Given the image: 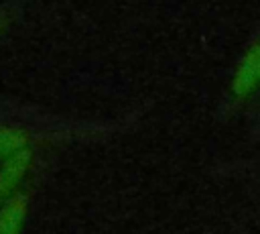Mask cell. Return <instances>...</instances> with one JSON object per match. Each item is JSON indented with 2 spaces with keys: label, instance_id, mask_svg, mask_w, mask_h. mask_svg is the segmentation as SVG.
<instances>
[{
  "label": "cell",
  "instance_id": "5",
  "mask_svg": "<svg viewBox=\"0 0 260 234\" xmlns=\"http://www.w3.org/2000/svg\"><path fill=\"white\" fill-rule=\"evenodd\" d=\"M2 31H4V16L0 14V35H2Z\"/></svg>",
  "mask_w": 260,
  "mask_h": 234
},
{
  "label": "cell",
  "instance_id": "1",
  "mask_svg": "<svg viewBox=\"0 0 260 234\" xmlns=\"http://www.w3.org/2000/svg\"><path fill=\"white\" fill-rule=\"evenodd\" d=\"M32 165V151L20 149L0 161V199L16 193Z\"/></svg>",
  "mask_w": 260,
  "mask_h": 234
},
{
  "label": "cell",
  "instance_id": "2",
  "mask_svg": "<svg viewBox=\"0 0 260 234\" xmlns=\"http://www.w3.org/2000/svg\"><path fill=\"white\" fill-rule=\"evenodd\" d=\"M258 85H260V45H252L244 53V57L240 59L234 71L232 92L236 98H248Z\"/></svg>",
  "mask_w": 260,
  "mask_h": 234
},
{
  "label": "cell",
  "instance_id": "4",
  "mask_svg": "<svg viewBox=\"0 0 260 234\" xmlns=\"http://www.w3.org/2000/svg\"><path fill=\"white\" fill-rule=\"evenodd\" d=\"M30 144V134L16 126H0V161Z\"/></svg>",
  "mask_w": 260,
  "mask_h": 234
},
{
  "label": "cell",
  "instance_id": "3",
  "mask_svg": "<svg viewBox=\"0 0 260 234\" xmlns=\"http://www.w3.org/2000/svg\"><path fill=\"white\" fill-rule=\"evenodd\" d=\"M28 216V199L24 193L16 191L0 199V234H16L24 228Z\"/></svg>",
  "mask_w": 260,
  "mask_h": 234
}]
</instances>
